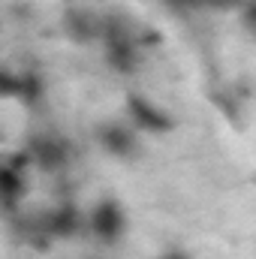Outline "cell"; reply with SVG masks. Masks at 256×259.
Returning <instances> with one entry per match:
<instances>
[{
    "instance_id": "cell-9",
    "label": "cell",
    "mask_w": 256,
    "mask_h": 259,
    "mask_svg": "<svg viewBox=\"0 0 256 259\" xmlns=\"http://www.w3.org/2000/svg\"><path fill=\"white\" fill-rule=\"evenodd\" d=\"M244 24L256 33V0H250V3L244 6Z\"/></svg>"
},
{
    "instance_id": "cell-11",
    "label": "cell",
    "mask_w": 256,
    "mask_h": 259,
    "mask_svg": "<svg viewBox=\"0 0 256 259\" xmlns=\"http://www.w3.org/2000/svg\"><path fill=\"white\" fill-rule=\"evenodd\" d=\"M205 3H211V6H217V9H226V6H235L238 0H205Z\"/></svg>"
},
{
    "instance_id": "cell-4",
    "label": "cell",
    "mask_w": 256,
    "mask_h": 259,
    "mask_svg": "<svg viewBox=\"0 0 256 259\" xmlns=\"http://www.w3.org/2000/svg\"><path fill=\"white\" fill-rule=\"evenodd\" d=\"M94 136L100 142V148L115 157V160H133L139 154V136L133 124H121V121H103L94 127Z\"/></svg>"
},
{
    "instance_id": "cell-10",
    "label": "cell",
    "mask_w": 256,
    "mask_h": 259,
    "mask_svg": "<svg viewBox=\"0 0 256 259\" xmlns=\"http://www.w3.org/2000/svg\"><path fill=\"white\" fill-rule=\"evenodd\" d=\"M160 259H190V256H187L184 250H166V253H163Z\"/></svg>"
},
{
    "instance_id": "cell-2",
    "label": "cell",
    "mask_w": 256,
    "mask_h": 259,
    "mask_svg": "<svg viewBox=\"0 0 256 259\" xmlns=\"http://www.w3.org/2000/svg\"><path fill=\"white\" fill-rule=\"evenodd\" d=\"M91 235L103 244H118L127 232V211L121 208L118 199H100L88 217Z\"/></svg>"
},
{
    "instance_id": "cell-6",
    "label": "cell",
    "mask_w": 256,
    "mask_h": 259,
    "mask_svg": "<svg viewBox=\"0 0 256 259\" xmlns=\"http://www.w3.org/2000/svg\"><path fill=\"white\" fill-rule=\"evenodd\" d=\"M27 163H30V154L21 151L18 160H15V157H6V163H3V169H0L3 208H6V214H15L18 202L24 199V190H27V184H24V166H27Z\"/></svg>"
},
{
    "instance_id": "cell-7",
    "label": "cell",
    "mask_w": 256,
    "mask_h": 259,
    "mask_svg": "<svg viewBox=\"0 0 256 259\" xmlns=\"http://www.w3.org/2000/svg\"><path fill=\"white\" fill-rule=\"evenodd\" d=\"M39 217H42V226H46V232H49L52 241H55V238H72V235H78L81 226H84L81 214H78L72 205L49 208V211H42Z\"/></svg>"
},
{
    "instance_id": "cell-8",
    "label": "cell",
    "mask_w": 256,
    "mask_h": 259,
    "mask_svg": "<svg viewBox=\"0 0 256 259\" xmlns=\"http://www.w3.org/2000/svg\"><path fill=\"white\" fill-rule=\"evenodd\" d=\"M64 27L69 33V39H75V42H94V39L103 36V18L94 15L91 9H81V6L66 9Z\"/></svg>"
},
{
    "instance_id": "cell-5",
    "label": "cell",
    "mask_w": 256,
    "mask_h": 259,
    "mask_svg": "<svg viewBox=\"0 0 256 259\" xmlns=\"http://www.w3.org/2000/svg\"><path fill=\"white\" fill-rule=\"evenodd\" d=\"M127 115L130 124L136 130H145V133H169L172 130V118L160 106H154L148 97H139V94L127 97Z\"/></svg>"
},
{
    "instance_id": "cell-3",
    "label": "cell",
    "mask_w": 256,
    "mask_h": 259,
    "mask_svg": "<svg viewBox=\"0 0 256 259\" xmlns=\"http://www.w3.org/2000/svg\"><path fill=\"white\" fill-rule=\"evenodd\" d=\"M27 154H30V163L39 166L42 172H61L69 163V142L55 130L33 133L27 142Z\"/></svg>"
},
{
    "instance_id": "cell-1",
    "label": "cell",
    "mask_w": 256,
    "mask_h": 259,
    "mask_svg": "<svg viewBox=\"0 0 256 259\" xmlns=\"http://www.w3.org/2000/svg\"><path fill=\"white\" fill-rule=\"evenodd\" d=\"M100 39L106 42V64L112 66L115 72L130 75V72L139 69V49H136V39H133L130 27L121 18H115V15L103 18V36H100Z\"/></svg>"
}]
</instances>
